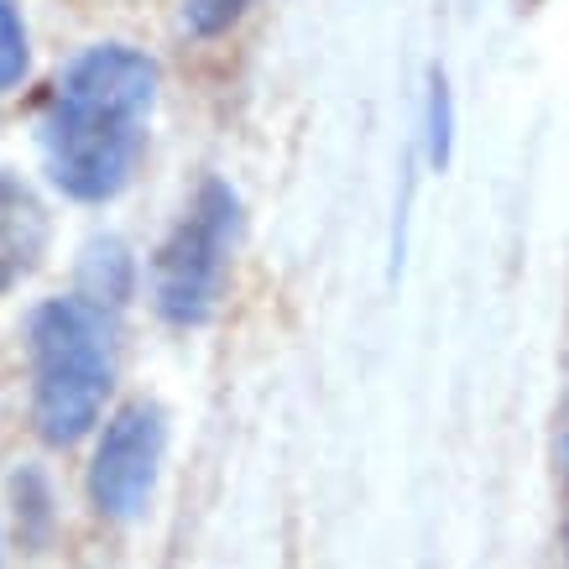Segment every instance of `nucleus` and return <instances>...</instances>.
<instances>
[{
  "label": "nucleus",
  "instance_id": "nucleus-1",
  "mask_svg": "<svg viewBox=\"0 0 569 569\" xmlns=\"http://www.w3.org/2000/svg\"><path fill=\"white\" fill-rule=\"evenodd\" d=\"M157 104V63L126 42H100L79 52L42 110V162L52 183L79 199L104 204L137 178L147 152V126Z\"/></svg>",
  "mask_w": 569,
  "mask_h": 569
},
{
  "label": "nucleus",
  "instance_id": "nucleus-2",
  "mask_svg": "<svg viewBox=\"0 0 569 569\" xmlns=\"http://www.w3.org/2000/svg\"><path fill=\"white\" fill-rule=\"evenodd\" d=\"M32 361V418L48 445L84 439L104 413V392L116 377L110 319L94 298H48L27 325Z\"/></svg>",
  "mask_w": 569,
  "mask_h": 569
},
{
  "label": "nucleus",
  "instance_id": "nucleus-3",
  "mask_svg": "<svg viewBox=\"0 0 569 569\" xmlns=\"http://www.w3.org/2000/svg\"><path fill=\"white\" fill-rule=\"evenodd\" d=\"M241 230V199L224 178H204L173 236L162 241L152 261V298L157 313L178 329L204 325L224 293V267H230V246Z\"/></svg>",
  "mask_w": 569,
  "mask_h": 569
},
{
  "label": "nucleus",
  "instance_id": "nucleus-4",
  "mask_svg": "<svg viewBox=\"0 0 569 569\" xmlns=\"http://www.w3.org/2000/svg\"><path fill=\"white\" fill-rule=\"evenodd\" d=\"M162 445H168V429H162V408L152 402H126L104 423L94 460H89V501L100 507V518H141V507L152 501Z\"/></svg>",
  "mask_w": 569,
  "mask_h": 569
},
{
  "label": "nucleus",
  "instance_id": "nucleus-5",
  "mask_svg": "<svg viewBox=\"0 0 569 569\" xmlns=\"http://www.w3.org/2000/svg\"><path fill=\"white\" fill-rule=\"evenodd\" d=\"M48 251V214L32 189L0 173V293L17 288Z\"/></svg>",
  "mask_w": 569,
  "mask_h": 569
},
{
  "label": "nucleus",
  "instance_id": "nucleus-6",
  "mask_svg": "<svg viewBox=\"0 0 569 569\" xmlns=\"http://www.w3.org/2000/svg\"><path fill=\"white\" fill-rule=\"evenodd\" d=\"M32 48H27V21L17 0H0V89H17L27 79Z\"/></svg>",
  "mask_w": 569,
  "mask_h": 569
},
{
  "label": "nucleus",
  "instance_id": "nucleus-7",
  "mask_svg": "<svg viewBox=\"0 0 569 569\" xmlns=\"http://www.w3.org/2000/svg\"><path fill=\"white\" fill-rule=\"evenodd\" d=\"M423 137H429V162L445 168L449 162V141H455V100H449L445 73H429V104H423Z\"/></svg>",
  "mask_w": 569,
  "mask_h": 569
},
{
  "label": "nucleus",
  "instance_id": "nucleus-8",
  "mask_svg": "<svg viewBox=\"0 0 569 569\" xmlns=\"http://www.w3.org/2000/svg\"><path fill=\"white\" fill-rule=\"evenodd\" d=\"M251 0H183V27L193 37H220L224 27H236Z\"/></svg>",
  "mask_w": 569,
  "mask_h": 569
},
{
  "label": "nucleus",
  "instance_id": "nucleus-9",
  "mask_svg": "<svg viewBox=\"0 0 569 569\" xmlns=\"http://www.w3.org/2000/svg\"><path fill=\"white\" fill-rule=\"evenodd\" d=\"M559 466H565V518H569V408H565V429H559Z\"/></svg>",
  "mask_w": 569,
  "mask_h": 569
},
{
  "label": "nucleus",
  "instance_id": "nucleus-10",
  "mask_svg": "<svg viewBox=\"0 0 569 569\" xmlns=\"http://www.w3.org/2000/svg\"><path fill=\"white\" fill-rule=\"evenodd\" d=\"M565 569H569V565H565Z\"/></svg>",
  "mask_w": 569,
  "mask_h": 569
}]
</instances>
